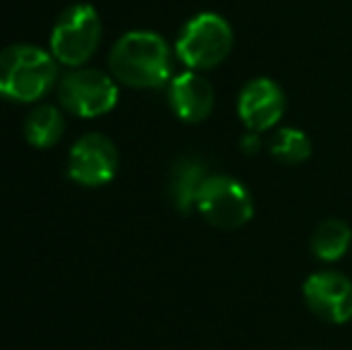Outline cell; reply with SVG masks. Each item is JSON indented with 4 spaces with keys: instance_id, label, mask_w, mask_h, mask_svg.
Segmentation results:
<instances>
[{
    "instance_id": "5",
    "label": "cell",
    "mask_w": 352,
    "mask_h": 350,
    "mask_svg": "<svg viewBox=\"0 0 352 350\" xmlns=\"http://www.w3.org/2000/svg\"><path fill=\"white\" fill-rule=\"evenodd\" d=\"M197 209L211 226L235 230L250 223L254 204L245 187L228 175H209L197 197Z\"/></svg>"
},
{
    "instance_id": "3",
    "label": "cell",
    "mask_w": 352,
    "mask_h": 350,
    "mask_svg": "<svg viewBox=\"0 0 352 350\" xmlns=\"http://www.w3.org/2000/svg\"><path fill=\"white\" fill-rule=\"evenodd\" d=\"M177 58L190 70H211L232 51V29L221 14L201 12L182 27L175 43Z\"/></svg>"
},
{
    "instance_id": "2",
    "label": "cell",
    "mask_w": 352,
    "mask_h": 350,
    "mask_svg": "<svg viewBox=\"0 0 352 350\" xmlns=\"http://www.w3.org/2000/svg\"><path fill=\"white\" fill-rule=\"evenodd\" d=\"M56 75L53 53L22 43L0 51V96L22 103L38 101L51 91Z\"/></svg>"
},
{
    "instance_id": "9",
    "label": "cell",
    "mask_w": 352,
    "mask_h": 350,
    "mask_svg": "<svg viewBox=\"0 0 352 350\" xmlns=\"http://www.w3.org/2000/svg\"><path fill=\"white\" fill-rule=\"evenodd\" d=\"M285 113V96H283L280 87L274 80H252L250 85L240 91V101H237V116L242 118L245 127L250 132H266L276 125Z\"/></svg>"
},
{
    "instance_id": "6",
    "label": "cell",
    "mask_w": 352,
    "mask_h": 350,
    "mask_svg": "<svg viewBox=\"0 0 352 350\" xmlns=\"http://www.w3.org/2000/svg\"><path fill=\"white\" fill-rule=\"evenodd\" d=\"M58 98L70 113L79 118H98L113 111L118 103V85L101 70H79L65 75L58 89Z\"/></svg>"
},
{
    "instance_id": "11",
    "label": "cell",
    "mask_w": 352,
    "mask_h": 350,
    "mask_svg": "<svg viewBox=\"0 0 352 350\" xmlns=\"http://www.w3.org/2000/svg\"><path fill=\"white\" fill-rule=\"evenodd\" d=\"M206 164L199 159L185 156L173 166L170 173V199L177 211L187 214L192 206H197V197H199L201 185L206 182Z\"/></svg>"
},
{
    "instance_id": "12",
    "label": "cell",
    "mask_w": 352,
    "mask_h": 350,
    "mask_svg": "<svg viewBox=\"0 0 352 350\" xmlns=\"http://www.w3.org/2000/svg\"><path fill=\"white\" fill-rule=\"evenodd\" d=\"M352 245V230L345 221L329 219L316 226L311 235V252L321 262H338Z\"/></svg>"
},
{
    "instance_id": "8",
    "label": "cell",
    "mask_w": 352,
    "mask_h": 350,
    "mask_svg": "<svg viewBox=\"0 0 352 350\" xmlns=\"http://www.w3.org/2000/svg\"><path fill=\"white\" fill-rule=\"evenodd\" d=\"M305 303L316 317L331 324H345L352 319V281L338 271L311 274L302 285Z\"/></svg>"
},
{
    "instance_id": "10",
    "label": "cell",
    "mask_w": 352,
    "mask_h": 350,
    "mask_svg": "<svg viewBox=\"0 0 352 350\" xmlns=\"http://www.w3.org/2000/svg\"><path fill=\"white\" fill-rule=\"evenodd\" d=\"M168 98H170L173 113L185 122L206 120L213 111V103H216V94H213L211 82L195 70L173 77L170 89H168Z\"/></svg>"
},
{
    "instance_id": "7",
    "label": "cell",
    "mask_w": 352,
    "mask_h": 350,
    "mask_svg": "<svg viewBox=\"0 0 352 350\" xmlns=\"http://www.w3.org/2000/svg\"><path fill=\"white\" fill-rule=\"evenodd\" d=\"M118 164H120V156H118L116 144L108 137L91 132L74 142L70 149L67 175L84 187H101L116 177Z\"/></svg>"
},
{
    "instance_id": "14",
    "label": "cell",
    "mask_w": 352,
    "mask_h": 350,
    "mask_svg": "<svg viewBox=\"0 0 352 350\" xmlns=\"http://www.w3.org/2000/svg\"><path fill=\"white\" fill-rule=\"evenodd\" d=\"M269 149L274 159L295 166L311 156V142H309V137L302 130H297V127H280V130H276L274 137H271Z\"/></svg>"
},
{
    "instance_id": "1",
    "label": "cell",
    "mask_w": 352,
    "mask_h": 350,
    "mask_svg": "<svg viewBox=\"0 0 352 350\" xmlns=\"http://www.w3.org/2000/svg\"><path fill=\"white\" fill-rule=\"evenodd\" d=\"M116 80L137 89L163 87L170 77V51L153 32H130L116 41L108 58Z\"/></svg>"
},
{
    "instance_id": "13",
    "label": "cell",
    "mask_w": 352,
    "mask_h": 350,
    "mask_svg": "<svg viewBox=\"0 0 352 350\" xmlns=\"http://www.w3.org/2000/svg\"><path fill=\"white\" fill-rule=\"evenodd\" d=\"M63 132H65V118L56 106L34 108L24 122V137L29 144L38 146V149H48V146L58 144Z\"/></svg>"
},
{
    "instance_id": "4",
    "label": "cell",
    "mask_w": 352,
    "mask_h": 350,
    "mask_svg": "<svg viewBox=\"0 0 352 350\" xmlns=\"http://www.w3.org/2000/svg\"><path fill=\"white\" fill-rule=\"evenodd\" d=\"M101 17L96 8L79 3L58 17L51 32V53L58 63L79 67L94 56L101 41Z\"/></svg>"
},
{
    "instance_id": "15",
    "label": "cell",
    "mask_w": 352,
    "mask_h": 350,
    "mask_svg": "<svg viewBox=\"0 0 352 350\" xmlns=\"http://www.w3.org/2000/svg\"><path fill=\"white\" fill-rule=\"evenodd\" d=\"M240 146H242V151H245V154L254 156L256 151L261 149V137L256 135V132H250V135H245V137H242Z\"/></svg>"
}]
</instances>
